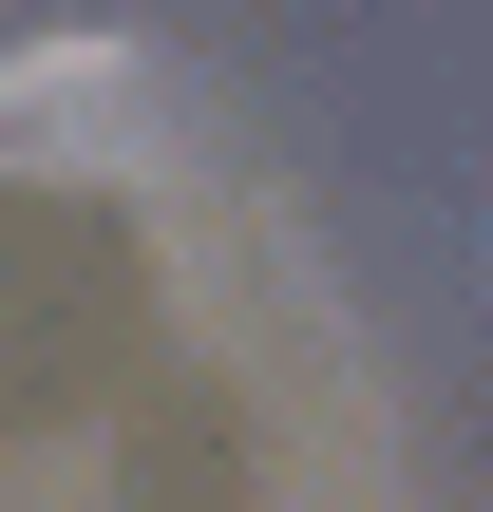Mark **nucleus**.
Instances as JSON below:
<instances>
[{
	"mask_svg": "<svg viewBox=\"0 0 493 512\" xmlns=\"http://www.w3.org/2000/svg\"><path fill=\"white\" fill-rule=\"evenodd\" d=\"M0 171L19 190H152L171 171V57L76 19V38H0Z\"/></svg>",
	"mask_w": 493,
	"mask_h": 512,
	"instance_id": "obj_1",
	"label": "nucleus"
}]
</instances>
